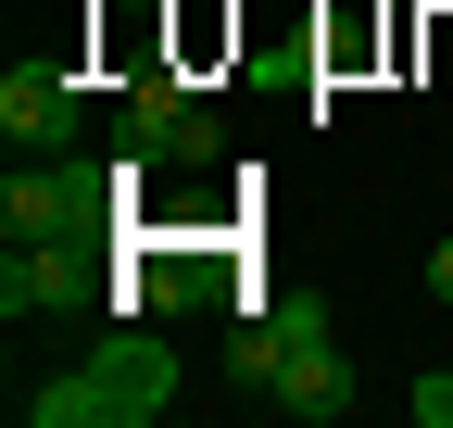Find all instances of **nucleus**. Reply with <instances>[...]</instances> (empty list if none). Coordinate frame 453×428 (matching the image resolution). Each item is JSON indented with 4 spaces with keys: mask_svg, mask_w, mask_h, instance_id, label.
Segmentation results:
<instances>
[{
    "mask_svg": "<svg viewBox=\"0 0 453 428\" xmlns=\"http://www.w3.org/2000/svg\"><path fill=\"white\" fill-rule=\"evenodd\" d=\"M277 340H290V353H303V340H327V302H315V290H290V302H277Z\"/></svg>",
    "mask_w": 453,
    "mask_h": 428,
    "instance_id": "nucleus-8",
    "label": "nucleus"
},
{
    "mask_svg": "<svg viewBox=\"0 0 453 428\" xmlns=\"http://www.w3.org/2000/svg\"><path fill=\"white\" fill-rule=\"evenodd\" d=\"M441 227H453V214H441Z\"/></svg>",
    "mask_w": 453,
    "mask_h": 428,
    "instance_id": "nucleus-11",
    "label": "nucleus"
},
{
    "mask_svg": "<svg viewBox=\"0 0 453 428\" xmlns=\"http://www.w3.org/2000/svg\"><path fill=\"white\" fill-rule=\"evenodd\" d=\"M277 416H303V428H340V416H353V353H340V340H303L290 365H277V391H265Z\"/></svg>",
    "mask_w": 453,
    "mask_h": 428,
    "instance_id": "nucleus-6",
    "label": "nucleus"
},
{
    "mask_svg": "<svg viewBox=\"0 0 453 428\" xmlns=\"http://www.w3.org/2000/svg\"><path fill=\"white\" fill-rule=\"evenodd\" d=\"M403 403H416V428H453V365H428V378H416Z\"/></svg>",
    "mask_w": 453,
    "mask_h": 428,
    "instance_id": "nucleus-9",
    "label": "nucleus"
},
{
    "mask_svg": "<svg viewBox=\"0 0 453 428\" xmlns=\"http://www.w3.org/2000/svg\"><path fill=\"white\" fill-rule=\"evenodd\" d=\"M13 416L26 428H151V416H177V353H164V328H113L88 365L13 391Z\"/></svg>",
    "mask_w": 453,
    "mask_h": 428,
    "instance_id": "nucleus-1",
    "label": "nucleus"
},
{
    "mask_svg": "<svg viewBox=\"0 0 453 428\" xmlns=\"http://www.w3.org/2000/svg\"><path fill=\"white\" fill-rule=\"evenodd\" d=\"M101 240H0V315L13 328H38V315H76L101 278H88Z\"/></svg>",
    "mask_w": 453,
    "mask_h": 428,
    "instance_id": "nucleus-5",
    "label": "nucleus"
},
{
    "mask_svg": "<svg viewBox=\"0 0 453 428\" xmlns=\"http://www.w3.org/2000/svg\"><path fill=\"white\" fill-rule=\"evenodd\" d=\"M113 151H127V164H177V177H202V164H226V126L202 114L177 76H139V88H127V139H113Z\"/></svg>",
    "mask_w": 453,
    "mask_h": 428,
    "instance_id": "nucleus-3",
    "label": "nucleus"
},
{
    "mask_svg": "<svg viewBox=\"0 0 453 428\" xmlns=\"http://www.w3.org/2000/svg\"><path fill=\"white\" fill-rule=\"evenodd\" d=\"M151 164H76V151H13V189H0V240H101L113 189H139Z\"/></svg>",
    "mask_w": 453,
    "mask_h": 428,
    "instance_id": "nucleus-2",
    "label": "nucleus"
},
{
    "mask_svg": "<svg viewBox=\"0 0 453 428\" xmlns=\"http://www.w3.org/2000/svg\"><path fill=\"white\" fill-rule=\"evenodd\" d=\"M428 302H453V227H441V252H428Z\"/></svg>",
    "mask_w": 453,
    "mask_h": 428,
    "instance_id": "nucleus-10",
    "label": "nucleus"
},
{
    "mask_svg": "<svg viewBox=\"0 0 453 428\" xmlns=\"http://www.w3.org/2000/svg\"><path fill=\"white\" fill-rule=\"evenodd\" d=\"M226 365H240L252 391H277V365H290V340H277V315H252V328H240V353H226Z\"/></svg>",
    "mask_w": 453,
    "mask_h": 428,
    "instance_id": "nucleus-7",
    "label": "nucleus"
},
{
    "mask_svg": "<svg viewBox=\"0 0 453 428\" xmlns=\"http://www.w3.org/2000/svg\"><path fill=\"white\" fill-rule=\"evenodd\" d=\"M88 126V76H76V50H26L13 76H0V139L13 151H64Z\"/></svg>",
    "mask_w": 453,
    "mask_h": 428,
    "instance_id": "nucleus-4",
    "label": "nucleus"
}]
</instances>
